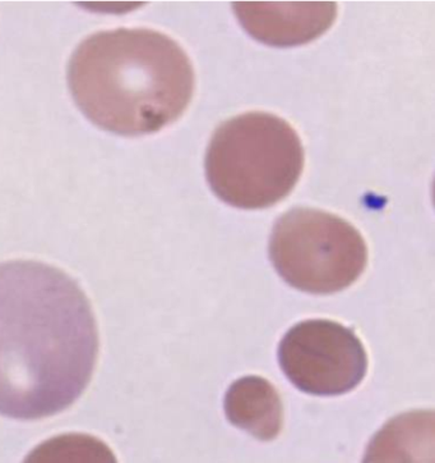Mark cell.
I'll return each mask as SVG.
<instances>
[{
    "label": "cell",
    "mask_w": 435,
    "mask_h": 463,
    "mask_svg": "<svg viewBox=\"0 0 435 463\" xmlns=\"http://www.w3.org/2000/svg\"><path fill=\"white\" fill-rule=\"evenodd\" d=\"M98 348L91 304L73 278L44 262L0 264V415L40 420L72 406Z\"/></svg>",
    "instance_id": "1"
},
{
    "label": "cell",
    "mask_w": 435,
    "mask_h": 463,
    "mask_svg": "<svg viewBox=\"0 0 435 463\" xmlns=\"http://www.w3.org/2000/svg\"><path fill=\"white\" fill-rule=\"evenodd\" d=\"M270 256L277 273L296 289L329 295L356 282L368 264L362 233L345 219L296 208L274 224Z\"/></svg>",
    "instance_id": "4"
},
{
    "label": "cell",
    "mask_w": 435,
    "mask_h": 463,
    "mask_svg": "<svg viewBox=\"0 0 435 463\" xmlns=\"http://www.w3.org/2000/svg\"><path fill=\"white\" fill-rule=\"evenodd\" d=\"M23 463H118L103 440L88 434L58 435L31 450Z\"/></svg>",
    "instance_id": "9"
},
{
    "label": "cell",
    "mask_w": 435,
    "mask_h": 463,
    "mask_svg": "<svg viewBox=\"0 0 435 463\" xmlns=\"http://www.w3.org/2000/svg\"><path fill=\"white\" fill-rule=\"evenodd\" d=\"M433 411L401 413L370 440L363 463H434Z\"/></svg>",
    "instance_id": "7"
},
{
    "label": "cell",
    "mask_w": 435,
    "mask_h": 463,
    "mask_svg": "<svg viewBox=\"0 0 435 463\" xmlns=\"http://www.w3.org/2000/svg\"><path fill=\"white\" fill-rule=\"evenodd\" d=\"M280 365L305 393L339 396L356 388L368 372V354L353 330L331 320H307L286 333Z\"/></svg>",
    "instance_id": "5"
},
{
    "label": "cell",
    "mask_w": 435,
    "mask_h": 463,
    "mask_svg": "<svg viewBox=\"0 0 435 463\" xmlns=\"http://www.w3.org/2000/svg\"><path fill=\"white\" fill-rule=\"evenodd\" d=\"M225 413L231 424L258 440L270 441L282 429V403L276 388L261 376H244L225 396Z\"/></svg>",
    "instance_id": "8"
},
{
    "label": "cell",
    "mask_w": 435,
    "mask_h": 463,
    "mask_svg": "<svg viewBox=\"0 0 435 463\" xmlns=\"http://www.w3.org/2000/svg\"><path fill=\"white\" fill-rule=\"evenodd\" d=\"M304 168L298 132L266 112L234 117L216 129L206 156L209 187L222 202L245 210L276 205L294 190Z\"/></svg>",
    "instance_id": "3"
},
{
    "label": "cell",
    "mask_w": 435,
    "mask_h": 463,
    "mask_svg": "<svg viewBox=\"0 0 435 463\" xmlns=\"http://www.w3.org/2000/svg\"><path fill=\"white\" fill-rule=\"evenodd\" d=\"M68 88L83 116L110 134H155L183 116L196 77L184 49L151 29L101 31L77 46Z\"/></svg>",
    "instance_id": "2"
},
{
    "label": "cell",
    "mask_w": 435,
    "mask_h": 463,
    "mask_svg": "<svg viewBox=\"0 0 435 463\" xmlns=\"http://www.w3.org/2000/svg\"><path fill=\"white\" fill-rule=\"evenodd\" d=\"M244 30L259 43L276 48L308 44L331 29L336 3H234Z\"/></svg>",
    "instance_id": "6"
}]
</instances>
